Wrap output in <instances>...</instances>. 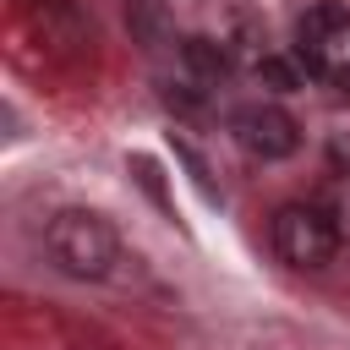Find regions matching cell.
Wrapping results in <instances>:
<instances>
[{
    "instance_id": "ba28073f",
    "label": "cell",
    "mask_w": 350,
    "mask_h": 350,
    "mask_svg": "<svg viewBox=\"0 0 350 350\" xmlns=\"http://www.w3.org/2000/svg\"><path fill=\"white\" fill-rule=\"evenodd\" d=\"M126 22H131V33L142 44H159V33H164V0H131L126 5Z\"/></svg>"
},
{
    "instance_id": "7a4b0ae2",
    "label": "cell",
    "mask_w": 350,
    "mask_h": 350,
    "mask_svg": "<svg viewBox=\"0 0 350 350\" xmlns=\"http://www.w3.org/2000/svg\"><path fill=\"white\" fill-rule=\"evenodd\" d=\"M268 241H273L279 262H290L301 273H323L339 252V230L328 224V213L317 202H284L268 224Z\"/></svg>"
},
{
    "instance_id": "277c9868",
    "label": "cell",
    "mask_w": 350,
    "mask_h": 350,
    "mask_svg": "<svg viewBox=\"0 0 350 350\" xmlns=\"http://www.w3.org/2000/svg\"><path fill=\"white\" fill-rule=\"evenodd\" d=\"M22 22H27L33 38H38L49 55H60V60L88 55V44H93V22L77 11V0H22Z\"/></svg>"
},
{
    "instance_id": "8992f818",
    "label": "cell",
    "mask_w": 350,
    "mask_h": 350,
    "mask_svg": "<svg viewBox=\"0 0 350 350\" xmlns=\"http://www.w3.org/2000/svg\"><path fill=\"white\" fill-rule=\"evenodd\" d=\"M312 202L328 213V224L339 230V241H350V170H328Z\"/></svg>"
},
{
    "instance_id": "30bf717a",
    "label": "cell",
    "mask_w": 350,
    "mask_h": 350,
    "mask_svg": "<svg viewBox=\"0 0 350 350\" xmlns=\"http://www.w3.org/2000/svg\"><path fill=\"white\" fill-rule=\"evenodd\" d=\"M295 66H301L306 77H334V66H328V55H323V38H312V33L295 38Z\"/></svg>"
},
{
    "instance_id": "52a82bcc",
    "label": "cell",
    "mask_w": 350,
    "mask_h": 350,
    "mask_svg": "<svg viewBox=\"0 0 350 350\" xmlns=\"http://www.w3.org/2000/svg\"><path fill=\"white\" fill-rule=\"evenodd\" d=\"M301 33H312V38H350V5L345 0H317L306 16H301Z\"/></svg>"
},
{
    "instance_id": "8fae6325",
    "label": "cell",
    "mask_w": 350,
    "mask_h": 350,
    "mask_svg": "<svg viewBox=\"0 0 350 350\" xmlns=\"http://www.w3.org/2000/svg\"><path fill=\"white\" fill-rule=\"evenodd\" d=\"M328 82H339V93H350V66H345V71H334Z\"/></svg>"
},
{
    "instance_id": "5b68a950",
    "label": "cell",
    "mask_w": 350,
    "mask_h": 350,
    "mask_svg": "<svg viewBox=\"0 0 350 350\" xmlns=\"http://www.w3.org/2000/svg\"><path fill=\"white\" fill-rule=\"evenodd\" d=\"M180 66H186L197 82H224V77H230V55H224V44H213V38H186V44H180Z\"/></svg>"
},
{
    "instance_id": "6da1fadb",
    "label": "cell",
    "mask_w": 350,
    "mask_h": 350,
    "mask_svg": "<svg viewBox=\"0 0 350 350\" xmlns=\"http://www.w3.org/2000/svg\"><path fill=\"white\" fill-rule=\"evenodd\" d=\"M44 252L60 273L71 279H104L120 257V235L104 213L93 208H60L49 224H44Z\"/></svg>"
},
{
    "instance_id": "9c48e42d",
    "label": "cell",
    "mask_w": 350,
    "mask_h": 350,
    "mask_svg": "<svg viewBox=\"0 0 350 350\" xmlns=\"http://www.w3.org/2000/svg\"><path fill=\"white\" fill-rule=\"evenodd\" d=\"M257 77H262L268 88H279V93H295V88H301V66H295V60H279V55H262V60H257Z\"/></svg>"
},
{
    "instance_id": "3957f363",
    "label": "cell",
    "mask_w": 350,
    "mask_h": 350,
    "mask_svg": "<svg viewBox=\"0 0 350 350\" xmlns=\"http://www.w3.org/2000/svg\"><path fill=\"white\" fill-rule=\"evenodd\" d=\"M230 137H235L252 159H262V164L290 159V153L301 148V126H295V115L279 109V104H241V109L230 115Z\"/></svg>"
}]
</instances>
